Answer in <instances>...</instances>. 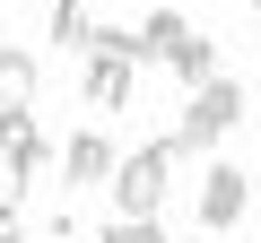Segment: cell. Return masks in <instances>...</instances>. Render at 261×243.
Here are the masks:
<instances>
[{
    "instance_id": "obj_8",
    "label": "cell",
    "mask_w": 261,
    "mask_h": 243,
    "mask_svg": "<svg viewBox=\"0 0 261 243\" xmlns=\"http://www.w3.org/2000/svg\"><path fill=\"white\" fill-rule=\"evenodd\" d=\"M183 35H192V18H183V9H148V18H140V52H130V61H140V70H148V61H174V44H183Z\"/></svg>"
},
{
    "instance_id": "obj_12",
    "label": "cell",
    "mask_w": 261,
    "mask_h": 243,
    "mask_svg": "<svg viewBox=\"0 0 261 243\" xmlns=\"http://www.w3.org/2000/svg\"><path fill=\"white\" fill-rule=\"evenodd\" d=\"M0 243H27V208H18L9 191H0Z\"/></svg>"
},
{
    "instance_id": "obj_9",
    "label": "cell",
    "mask_w": 261,
    "mask_h": 243,
    "mask_svg": "<svg viewBox=\"0 0 261 243\" xmlns=\"http://www.w3.org/2000/svg\"><path fill=\"white\" fill-rule=\"evenodd\" d=\"M53 44H61V52H87V44H96L87 0H53Z\"/></svg>"
},
{
    "instance_id": "obj_11",
    "label": "cell",
    "mask_w": 261,
    "mask_h": 243,
    "mask_svg": "<svg viewBox=\"0 0 261 243\" xmlns=\"http://www.w3.org/2000/svg\"><path fill=\"white\" fill-rule=\"evenodd\" d=\"M96 243H166V226H157V217H113Z\"/></svg>"
},
{
    "instance_id": "obj_2",
    "label": "cell",
    "mask_w": 261,
    "mask_h": 243,
    "mask_svg": "<svg viewBox=\"0 0 261 243\" xmlns=\"http://www.w3.org/2000/svg\"><path fill=\"white\" fill-rule=\"evenodd\" d=\"M235 122H244V87L218 70V78H200V87H192V104H183V131H174V139H183V157H192V148L226 139Z\"/></svg>"
},
{
    "instance_id": "obj_6",
    "label": "cell",
    "mask_w": 261,
    "mask_h": 243,
    "mask_svg": "<svg viewBox=\"0 0 261 243\" xmlns=\"http://www.w3.org/2000/svg\"><path fill=\"white\" fill-rule=\"evenodd\" d=\"M113 165H122V157H113V139H105V131H79V139L61 148V191H87V183H113Z\"/></svg>"
},
{
    "instance_id": "obj_10",
    "label": "cell",
    "mask_w": 261,
    "mask_h": 243,
    "mask_svg": "<svg viewBox=\"0 0 261 243\" xmlns=\"http://www.w3.org/2000/svg\"><path fill=\"white\" fill-rule=\"evenodd\" d=\"M166 70H174V78H183V87H200V78H218V44H209V35H183V44H174V61H166Z\"/></svg>"
},
{
    "instance_id": "obj_4",
    "label": "cell",
    "mask_w": 261,
    "mask_h": 243,
    "mask_svg": "<svg viewBox=\"0 0 261 243\" xmlns=\"http://www.w3.org/2000/svg\"><path fill=\"white\" fill-rule=\"evenodd\" d=\"M252 217V174L244 165H209V183H200V226L209 234H235Z\"/></svg>"
},
{
    "instance_id": "obj_3",
    "label": "cell",
    "mask_w": 261,
    "mask_h": 243,
    "mask_svg": "<svg viewBox=\"0 0 261 243\" xmlns=\"http://www.w3.org/2000/svg\"><path fill=\"white\" fill-rule=\"evenodd\" d=\"M0 157H9V191H27V183H44L61 157H53V139L35 131V104L27 113H0Z\"/></svg>"
},
{
    "instance_id": "obj_5",
    "label": "cell",
    "mask_w": 261,
    "mask_h": 243,
    "mask_svg": "<svg viewBox=\"0 0 261 243\" xmlns=\"http://www.w3.org/2000/svg\"><path fill=\"white\" fill-rule=\"evenodd\" d=\"M130 78H140V61H122V52H87L79 96H87L96 113H122V104H130Z\"/></svg>"
},
{
    "instance_id": "obj_1",
    "label": "cell",
    "mask_w": 261,
    "mask_h": 243,
    "mask_svg": "<svg viewBox=\"0 0 261 243\" xmlns=\"http://www.w3.org/2000/svg\"><path fill=\"white\" fill-rule=\"evenodd\" d=\"M174 165H183V139H148V148H130V157L113 165V208H122V217H157Z\"/></svg>"
},
{
    "instance_id": "obj_14",
    "label": "cell",
    "mask_w": 261,
    "mask_h": 243,
    "mask_svg": "<svg viewBox=\"0 0 261 243\" xmlns=\"http://www.w3.org/2000/svg\"><path fill=\"white\" fill-rule=\"evenodd\" d=\"M252 18H261V0H252Z\"/></svg>"
},
{
    "instance_id": "obj_13",
    "label": "cell",
    "mask_w": 261,
    "mask_h": 243,
    "mask_svg": "<svg viewBox=\"0 0 261 243\" xmlns=\"http://www.w3.org/2000/svg\"><path fill=\"white\" fill-rule=\"evenodd\" d=\"M35 243H79V217H70V208H61V217H44V234H35Z\"/></svg>"
},
{
    "instance_id": "obj_7",
    "label": "cell",
    "mask_w": 261,
    "mask_h": 243,
    "mask_svg": "<svg viewBox=\"0 0 261 243\" xmlns=\"http://www.w3.org/2000/svg\"><path fill=\"white\" fill-rule=\"evenodd\" d=\"M35 87H44V61H35L27 44H0V113H27Z\"/></svg>"
}]
</instances>
